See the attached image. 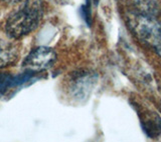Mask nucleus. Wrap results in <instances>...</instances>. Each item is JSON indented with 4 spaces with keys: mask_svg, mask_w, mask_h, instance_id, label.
Masks as SVG:
<instances>
[{
    "mask_svg": "<svg viewBox=\"0 0 161 142\" xmlns=\"http://www.w3.org/2000/svg\"><path fill=\"white\" fill-rule=\"evenodd\" d=\"M97 80L98 75L91 71L82 70L75 72L69 80V91L73 97L82 100L89 96Z\"/></svg>",
    "mask_w": 161,
    "mask_h": 142,
    "instance_id": "obj_4",
    "label": "nucleus"
},
{
    "mask_svg": "<svg viewBox=\"0 0 161 142\" xmlns=\"http://www.w3.org/2000/svg\"><path fill=\"white\" fill-rule=\"evenodd\" d=\"M126 19L135 36L161 58V20L136 11L129 13Z\"/></svg>",
    "mask_w": 161,
    "mask_h": 142,
    "instance_id": "obj_2",
    "label": "nucleus"
},
{
    "mask_svg": "<svg viewBox=\"0 0 161 142\" xmlns=\"http://www.w3.org/2000/svg\"><path fill=\"white\" fill-rule=\"evenodd\" d=\"M18 47L12 41L0 38V68L15 64L18 59Z\"/></svg>",
    "mask_w": 161,
    "mask_h": 142,
    "instance_id": "obj_5",
    "label": "nucleus"
},
{
    "mask_svg": "<svg viewBox=\"0 0 161 142\" xmlns=\"http://www.w3.org/2000/svg\"><path fill=\"white\" fill-rule=\"evenodd\" d=\"M135 11L140 14L147 15V16H158L159 7L153 0H139L136 4Z\"/></svg>",
    "mask_w": 161,
    "mask_h": 142,
    "instance_id": "obj_6",
    "label": "nucleus"
},
{
    "mask_svg": "<svg viewBox=\"0 0 161 142\" xmlns=\"http://www.w3.org/2000/svg\"><path fill=\"white\" fill-rule=\"evenodd\" d=\"M55 60H57V53L53 48L39 46L29 52L23 60L22 66L31 72H40L53 67Z\"/></svg>",
    "mask_w": 161,
    "mask_h": 142,
    "instance_id": "obj_3",
    "label": "nucleus"
},
{
    "mask_svg": "<svg viewBox=\"0 0 161 142\" xmlns=\"http://www.w3.org/2000/svg\"><path fill=\"white\" fill-rule=\"evenodd\" d=\"M15 80H16V78L13 79L11 76L0 73V94H1L3 91L6 90L9 85L16 84V81Z\"/></svg>",
    "mask_w": 161,
    "mask_h": 142,
    "instance_id": "obj_7",
    "label": "nucleus"
},
{
    "mask_svg": "<svg viewBox=\"0 0 161 142\" xmlns=\"http://www.w3.org/2000/svg\"><path fill=\"white\" fill-rule=\"evenodd\" d=\"M42 15V0H23L7 17L4 31L9 38L20 39L37 28Z\"/></svg>",
    "mask_w": 161,
    "mask_h": 142,
    "instance_id": "obj_1",
    "label": "nucleus"
},
{
    "mask_svg": "<svg viewBox=\"0 0 161 142\" xmlns=\"http://www.w3.org/2000/svg\"><path fill=\"white\" fill-rule=\"evenodd\" d=\"M5 3H7L9 5H14V4H17V3H20L22 2L23 0H2Z\"/></svg>",
    "mask_w": 161,
    "mask_h": 142,
    "instance_id": "obj_8",
    "label": "nucleus"
}]
</instances>
